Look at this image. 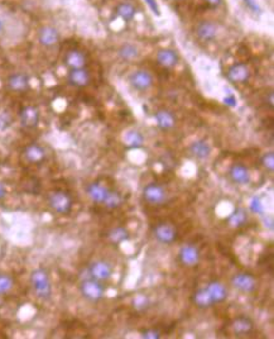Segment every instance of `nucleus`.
<instances>
[{"mask_svg": "<svg viewBox=\"0 0 274 339\" xmlns=\"http://www.w3.org/2000/svg\"><path fill=\"white\" fill-rule=\"evenodd\" d=\"M108 238L113 244H121L129 239V232L124 227H115L109 231Z\"/></svg>", "mask_w": 274, "mask_h": 339, "instance_id": "nucleus-28", "label": "nucleus"}, {"mask_svg": "<svg viewBox=\"0 0 274 339\" xmlns=\"http://www.w3.org/2000/svg\"><path fill=\"white\" fill-rule=\"evenodd\" d=\"M12 124V117L6 111L0 110V130H5Z\"/></svg>", "mask_w": 274, "mask_h": 339, "instance_id": "nucleus-36", "label": "nucleus"}, {"mask_svg": "<svg viewBox=\"0 0 274 339\" xmlns=\"http://www.w3.org/2000/svg\"><path fill=\"white\" fill-rule=\"evenodd\" d=\"M67 81L71 86L85 87L91 81V75L85 67L74 68V70H70V72H68Z\"/></svg>", "mask_w": 274, "mask_h": 339, "instance_id": "nucleus-11", "label": "nucleus"}, {"mask_svg": "<svg viewBox=\"0 0 274 339\" xmlns=\"http://www.w3.org/2000/svg\"><path fill=\"white\" fill-rule=\"evenodd\" d=\"M190 151H191L195 157L205 160L211 154V147H210L209 142L205 141V139H197L190 146Z\"/></svg>", "mask_w": 274, "mask_h": 339, "instance_id": "nucleus-25", "label": "nucleus"}, {"mask_svg": "<svg viewBox=\"0 0 274 339\" xmlns=\"http://www.w3.org/2000/svg\"><path fill=\"white\" fill-rule=\"evenodd\" d=\"M117 55L124 61H132V60L139 57V49L138 47L134 46L132 43H125L119 48L117 51Z\"/></svg>", "mask_w": 274, "mask_h": 339, "instance_id": "nucleus-30", "label": "nucleus"}, {"mask_svg": "<svg viewBox=\"0 0 274 339\" xmlns=\"http://www.w3.org/2000/svg\"><path fill=\"white\" fill-rule=\"evenodd\" d=\"M145 3L148 4L149 9L152 10V13H153L154 16H157V17L160 16V8L156 0H145Z\"/></svg>", "mask_w": 274, "mask_h": 339, "instance_id": "nucleus-39", "label": "nucleus"}, {"mask_svg": "<svg viewBox=\"0 0 274 339\" xmlns=\"http://www.w3.org/2000/svg\"><path fill=\"white\" fill-rule=\"evenodd\" d=\"M80 290L85 299L93 302L101 300L105 294V289L104 286H102V284H100V281L94 280V278H89V280L82 281V284H81L80 286Z\"/></svg>", "mask_w": 274, "mask_h": 339, "instance_id": "nucleus-3", "label": "nucleus"}, {"mask_svg": "<svg viewBox=\"0 0 274 339\" xmlns=\"http://www.w3.org/2000/svg\"><path fill=\"white\" fill-rule=\"evenodd\" d=\"M129 85L137 91H147L153 86V76L147 70H137L128 77Z\"/></svg>", "mask_w": 274, "mask_h": 339, "instance_id": "nucleus-4", "label": "nucleus"}, {"mask_svg": "<svg viewBox=\"0 0 274 339\" xmlns=\"http://www.w3.org/2000/svg\"><path fill=\"white\" fill-rule=\"evenodd\" d=\"M217 25L214 22H210V21H203V22L198 23L197 27H196V34L201 41H205V42H209V41H213L217 37Z\"/></svg>", "mask_w": 274, "mask_h": 339, "instance_id": "nucleus-16", "label": "nucleus"}, {"mask_svg": "<svg viewBox=\"0 0 274 339\" xmlns=\"http://www.w3.org/2000/svg\"><path fill=\"white\" fill-rule=\"evenodd\" d=\"M31 282L34 291L37 293L40 299H50L51 294H52V286H51L50 277L46 270L43 268L34 270L31 275Z\"/></svg>", "mask_w": 274, "mask_h": 339, "instance_id": "nucleus-1", "label": "nucleus"}, {"mask_svg": "<svg viewBox=\"0 0 274 339\" xmlns=\"http://www.w3.org/2000/svg\"><path fill=\"white\" fill-rule=\"evenodd\" d=\"M143 197L147 203L152 204V205H160L166 200L167 194L163 186H160L159 184H156V182H151L143 189Z\"/></svg>", "mask_w": 274, "mask_h": 339, "instance_id": "nucleus-6", "label": "nucleus"}, {"mask_svg": "<svg viewBox=\"0 0 274 339\" xmlns=\"http://www.w3.org/2000/svg\"><path fill=\"white\" fill-rule=\"evenodd\" d=\"M4 31V23H3V21L0 19V33Z\"/></svg>", "mask_w": 274, "mask_h": 339, "instance_id": "nucleus-44", "label": "nucleus"}, {"mask_svg": "<svg viewBox=\"0 0 274 339\" xmlns=\"http://www.w3.org/2000/svg\"><path fill=\"white\" fill-rule=\"evenodd\" d=\"M149 306V300L147 296L139 295L134 299V308L138 309V310H144Z\"/></svg>", "mask_w": 274, "mask_h": 339, "instance_id": "nucleus-35", "label": "nucleus"}, {"mask_svg": "<svg viewBox=\"0 0 274 339\" xmlns=\"http://www.w3.org/2000/svg\"><path fill=\"white\" fill-rule=\"evenodd\" d=\"M262 165L267 171L273 172L274 171V153L273 152H268L262 157Z\"/></svg>", "mask_w": 274, "mask_h": 339, "instance_id": "nucleus-34", "label": "nucleus"}, {"mask_svg": "<svg viewBox=\"0 0 274 339\" xmlns=\"http://www.w3.org/2000/svg\"><path fill=\"white\" fill-rule=\"evenodd\" d=\"M104 204L105 207L109 208V209H117V208H119L123 204V197H121V195L117 191H111L110 190L106 199H105Z\"/></svg>", "mask_w": 274, "mask_h": 339, "instance_id": "nucleus-31", "label": "nucleus"}, {"mask_svg": "<svg viewBox=\"0 0 274 339\" xmlns=\"http://www.w3.org/2000/svg\"><path fill=\"white\" fill-rule=\"evenodd\" d=\"M50 207L59 214H68L72 209L71 196L63 190H56L48 197Z\"/></svg>", "mask_w": 274, "mask_h": 339, "instance_id": "nucleus-2", "label": "nucleus"}, {"mask_svg": "<svg viewBox=\"0 0 274 339\" xmlns=\"http://www.w3.org/2000/svg\"><path fill=\"white\" fill-rule=\"evenodd\" d=\"M192 301H194L195 305L201 309H207L214 305L213 297L209 294L206 287H202V289H198V290L195 291L194 295H192Z\"/></svg>", "mask_w": 274, "mask_h": 339, "instance_id": "nucleus-24", "label": "nucleus"}, {"mask_svg": "<svg viewBox=\"0 0 274 339\" xmlns=\"http://www.w3.org/2000/svg\"><path fill=\"white\" fill-rule=\"evenodd\" d=\"M153 235L159 243L171 244L177 239V229L170 223H159L154 227Z\"/></svg>", "mask_w": 274, "mask_h": 339, "instance_id": "nucleus-5", "label": "nucleus"}, {"mask_svg": "<svg viewBox=\"0 0 274 339\" xmlns=\"http://www.w3.org/2000/svg\"><path fill=\"white\" fill-rule=\"evenodd\" d=\"M179 61L178 53L176 52L175 49L164 48L158 51L157 53V62L160 66H163L164 68H172L175 67Z\"/></svg>", "mask_w": 274, "mask_h": 339, "instance_id": "nucleus-18", "label": "nucleus"}, {"mask_svg": "<svg viewBox=\"0 0 274 339\" xmlns=\"http://www.w3.org/2000/svg\"><path fill=\"white\" fill-rule=\"evenodd\" d=\"M231 284L241 293H253L256 289V280L247 272L234 275L231 278Z\"/></svg>", "mask_w": 274, "mask_h": 339, "instance_id": "nucleus-8", "label": "nucleus"}, {"mask_svg": "<svg viewBox=\"0 0 274 339\" xmlns=\"http://www.w3.org/2000/svg\"><path fill=\"white\" fill-rule=\"evenodd\" d=\"M29 86H31L29 77L23 72L13 74L6 79V87L13 93H25L27 90H29Z\"/></svg>", "mask_w": 274, "mask_h": 339, "instance_id": "nucleus-9", "label": "nucleus"}, {"mask_svg": "<svg viewBox=\"0 0 274 339\" xmlns=\"http://www.w3.org/2000/svg\"><path fill=\"white\" fill-rule=\"evenodd\" d=\"M89 274L94 280L104 282L113 276V267L106 261H95L90 265Z\"/></svg>", "mask_w": 274, "mask_h": 339, "instance_id": "nucleus-7", "label": "nucleus"}, {"mask_svg": "<svg viewBox=\"0 0 274 339\" xmlns=\"http://www.w3.org/2000/svg\"><path fill=\"white\" fill-rule=\"evenodd\" d=\"M205 3L207 5L213 6V8H217V6H220L222 4V0H205Z\"/></svg>", "mask_w": 274, "mask_h": 339, "instance_id": "nucleus-41", "label": "nucleus"}, {"mask_svg": "<svg viewBox=\"0 0 274 339\" xmlns=\"http://www.w3.org/2000/svg\"><path fill=\"white\" fill-rule=\"evenodd\" d=\"M39 118V110L36 106H33V105H27V106H24L22 110L19 111L20 123H22V126L24 128H28V129H32L34 127H37Z\"/></svg>", "mask_w": 274, "mask_h": 339, "instance_id": "nucleus-10", "label": "nucleus"}, {"mask_svg": "<svg viewBox=\"0 0 274 339\" xmlns=\"http://www.w3.org/2000/svg\"><path fill=\"white\" fill-rule=\"evenodd\" d=\"M254 328V324L248 317H239L231 321V330L235 336H247Z\"/></svg>", "mask_w": 274, "mask_h": 339, "instance_id": "nucleus-20", "label": "nucleus"}, {"mask_svg": "<svg viewBox=\"0 0 274 339\" xmlns=\"http://www.w3.org/2000/svg\"><path fill=\"white\" fill-rule=\"evenodd\" d=\"M244 4L247 5V8L250 12L255 13V14H260L262 13V8L256 3V0H244Z\"/></svg>", "mask_w": 274, "mask_h": 339, "instance_id": "nucleus-37", "label": "nucleus"}, {"mask_svg": "<svg viewBox=\"0 0 274 339\" xmlns=\"http://www.w3.org/2000/svg\"><path fill=\"white\" fill-rule=\"evenodd\" d=\"M200 251L196 246H192V244H186L179 250V259L183 265L188 266V267H192V266H196L200 262Z\"/></svg>", "mask_w": 274, "mask_h": 339, "instance_id": "nucleus-13", "label": "nucleus"}, {"mask_svg": "<svg viewBox=\"0 0 274 339\" xmlns=\"http://www.w3.org/2000/svg\"><path fill=\"white\" fill-rule=\"evenodd\" d=\"M109 191H110V190H109L106 186L101 185L99 182H93V184H90L86 188L87 195H89L90 199L93 201H95V203L104 204Z\"/></svg>", "mask_w": 274, "mask_h": 339, "instance_id": "nucleus-21", "label": "nucleus"}, {"mask_svg": "<svg viewBox=\"0 0 274 339\" xmlns=\"http://www.w3.org/2000/svg\"><path fill=\"white\" fill-rule=\"evenodd\" d=\"M142 338L145 339H159L160 333L157 329H145L142 332Z\"/></svg>", "mask_w": 274, "mask_h": 339, "instance_id": "nucleus-38", "label": "nucleus"}, {"mask_svg": "<svg viewBox=\"0 0 274 339\" xmlns=\"http://www.w3.org/2000/svg\"><path fill=\"white\" fill-rule=\"evenodd\" d=\"M14 281L9 275L0 274V294H6L13 289Z\"/></svg>", "mask_w": 274, "mask_h": 339, "instance_id": "nucleus-32", "label": "nucleus"}, {"mask_svg": "<svg viewBox=\"0 0 274 339\" xmlns=\"http://www.w3.org/2000/svg\"><path fill=\"white\" fill-rule=\"evenodd\" d=\"M123 139L126 147L132 148V149H138L144 145V136L138 130H128L124 134Z\"/></svg>", "mask_w": 274, "mask_h": 339, "instance_id": "nucleus-26", "label": "nucleus"}, {"mask_svg": "<svg viewBox=\"0 0 274 339\" xmlns=\"http://www.w3.org/2000/svg\"><path fill=\"white\" fill-rule=\"evenodd\" d=\"M38 41L43 47H52L59 41V33L55 27L44 25L38 32Z\"/></svg>", "mask_w": 274, "mask_h": 339, "instance_id": "nucleus-15", "label": "nucleus"}, {"mask_svg": "<svg viewBox=\"0 0 274 339\" xmlns=\"http://www.w3.org/2000/svg\"><path fill=\"white\" fill-rule=\"evenodd\" d=\"M154 119H156V123H157L158 128L162 130H170L172 129L176 124V118L175 115L171 113L170 110H158L156 114H154Z\"/></svg>", "mask_w": 274, "mask_h": 339, "instance_id": "nucleus-22", "label": "nucleus"}, {"mask_svg": "<svg viewBox=\"0 0 274 339\" xmlns=\"http://www.w3.org/2000/svg\"><path fill=\"white\" fill-rule=\"evenodd\" d=\"M5 195H6L5 188H4L3 184H0V200H1V199H4V197H5Z\"/></svg>", "mask_w": 274, "mask_h": 339, "instance_id": "nucleus-42", "label": "nucleus"}, {"mask_svg": "<svg viewBox=\"0 0 274 339\" xmlns=\"http://www.w3.org/2000/svg\"><path fill=\"white\" fill-rule=\"evenodd\" d=\"M115 13L119 18H121L125 22H130L137 14L136 6L130 3H120L117 4L115 8Z\"/></svg>", "mask_w": 274, "mask_h": 339, "instance_id": "nucleus-27", "label": "nucleus"}, {"mask_svg": "<svg viewBox=\"0 0 274 339\" xmlns=\"http://www.w3.org/2000/svg\"><path fill=\"white\" fill-rule=\"evenodd\" d=\"M207 291L213 297L214 304H219V302H222L226 300L228 297V291H226V287L224 286L222 284H220L219 281H213L210 282L209 285L206 286Z\"/></svg>", "mask_w": 274, "mask_h": 339, "instance_id": "nucleus-23", "label": "nucleus"}, {"mask_svg": "<svg viewBox=\"0 0 274 339\" xmlns=\"http://www.w3.org/2000/svg\"><path fill=\"white\" fill-rule=\"evenodd\" d=\"M268 104H269V106L271 108H273V105H274V96H273V93H269V95H268Z\"/></svg>", "mask_w": 274, "mask_h": 339, "instance_id": "nucleus-43", "label": "nucleus"}, {"mask_svg": "<svg viewBox=\"0 0 274 339\" xmlns=\"http://www.w3.org/2000/svg\"><path fill=\"white\" fill-rule=\"evenodd\" d=\"M249 209L252 210L254 214H260V215H262V214L264 213V205H263L262 199L259 196H253L249 203Z\"/></svg>", "mask_w": 274, "mask_h": 339, "instance_id": "nucleus-33", "label": "nucleus"}, {"mask_svg": "<svg viewBox=\"0 0 274 339\" xmlns=\"http://www.w3.org/2000/svg\"><path fill=\"white\" fill-rule=\"evenodd\" d=\"M24 157L31 164H40L46 158V149L37 143H32L25 147Z\"/></svg>", "mask_w": 274, "mask_h": 339, "instance_id": "nucleus-19", "label": "nucleus"}, {"mask_svg": "<svg viewBox=\"0 0 274 339\" xmlns=\"http://www.w3.org/2000/svg\"><path fill=\"white\" fill-rule=\"evenodd\" d=\"M87 64L86 55L81 49H70L65 56V65L70 70L74 68H83Z\"/></svg>", "mask_w": 274, "mask_h": 339, "instance_id": "nucleus-14", "label": "nucleus"}, {"mask_svg": "<svg viewBox=\"0 0 274 339\" xmlns=\"http://www.w3.org/2000/svg\"><path fill=\"white\" fill-rule=\"evenodd\" d=\"M224 103L228 105V106H230V108H234V106H236L237 105L236 98H235L234 95H231V94H229L228 96H225Z\"/></svg>", "mask_w": 274, "mask_h": 339, "instance_id": "nucleus-40", "label": "nucleus"}, {"mask_svg": "<svg viewBox=\"0 0 274 339\" xmlns=\"http://www.w3.org/2000/svg\"><path fill=\"white\" fill-rule=\"evenodd\" d=\"M226 76H228L229 81H231V83H245V81L249 80L250 70L245 64H234V65L229 67Z\"/></svg>", "mask_w": 274, "mask_h": 339, "instance_id": "nucleus-12", "label": "nucleus"}, {"mask_svg": "<svg viewBox=\"0 0 274 339\" xmlns=\"http://www.w3.org/2000/svg\"><path fill=\"white\" fill-rule=\"evenodd\" d=\"M247 222L248 215L247 213H245V210L241 209V208L235 209L228 218V223L231 227H234V228H240V227L247 224Z\"/></svg>", "mask_w": 274, "mask_h": 339, "instance_id": "nucleus-29", "label": "nucleus"}, {"mask_svg": "<svg viewBox=\"0 0 274 339\" xmlns=\"http://www.w3.org/2000/svg\"><path fill=\"white\" fill-rule=\"evenodd\" d=\"M230 179L239 185H247L250 182V172L247 166L240 164H235L229 170Z\"/></svg>", "mask_w": 274, "mask_h": 339, "instance_id": "nucleus-17", "label": "nucleus"}]
</instances>
